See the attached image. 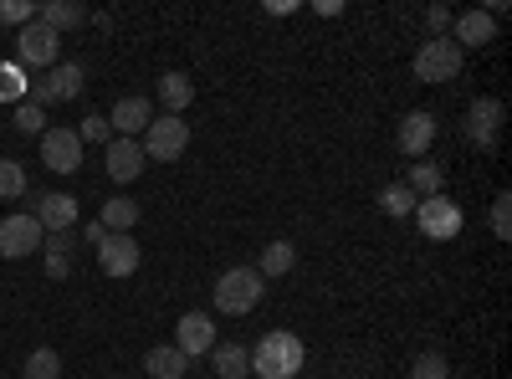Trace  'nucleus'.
Returning a JSON list of instances; mask_svg holds the SVG:
<instances>
[{"label": "nucleus", "instance_id": "3", "mask_svg": "<svg viewBox=\"0 0 512 379\" xmlns=\"http://www.w3.org/2000/svg\"><path fill=\"white\" fill-rule=\"evenodd\" d=\"M461 62H466V52L456 47L451 36H431V41H420V52H415V77L431 82V88H441V82L461 77Z\"/></svg>", "mask_w": 512, "mask_h": 379}, {"label": "nucleus", "instance_id": "36", "mask_svg": "<svg viewBox=\"0 0 512 379\" xmlns=\"http://www.w3.org/2000/svg\"><path fill=\"white\" fill-rule=\"evenodd\" d=\"M103 236H108V231H103V226H98V221H88V226H82V241H93V246H98V241H103Z\"/></svg>", "mask_w": 512, "mask_h": 379}, {"label": "nucleus", "instance_id": "12", "mask_svg": "<svg viewBox=\"0 0 512 379\" xmlns=\"http://www.w3.org/2000/svg\"><path fill=\"white\" fill-rule=\"evenodd\" d=\"M175 349L185 359H200V354L216 349V323H210V313H185L175 323Z\"/></svg>", "mask_w": 512, "mask_h": 379}, {"label": "nucleus", "instance_id": "4", "mask_svg": "<svg viewBox=\"0 0 512 379\" xmlns=\"http://www.w3.org/2000/svg\"><path fill=\"white\" fill-rule=\"evenodd\" d=\"M57 52H62V36L52 31V26H41V21H31V26H21L16 31V67L26 72H52L57 67Z\"/></svg>", "mask_w": 512, "mask_h": 379}, {"label": "nucleus", "instance_id": "32", "mask_svg": "<svg viewBox=\"0 0 512 379\" xmlns=\"http://www.w3.org/2000/svg\"><path fill=\"white\" fill-rule=\"evenodd\" d=\"M492 236H497V241L512 236V195H507V190L492 200Z\"/></svg>", "mask_w": 512, "mask_h": 379}, {"label": "nucleus", "instance_id": "9", "mask_svg": "<svg viewBox=\"0 0 512 379\" xmlns=\"http://www.w3.org/2000/svg\"><path fill=\"white\" fill-rule=\"evenodd\" d=\"M415 221H420V231L431 241H451V236H461V205L446 200V195H425L415 205Z\"/></svg>", "mask_w": 512, "mask_h": 379}, {"label": "nucleus", "instance_id": "20", "mask_svg": "<svg viewBox=\"0 0 512 379\" xmlns=\"http://www.w3.org/2000/svg\"><path fill=\"white\" fill-rule=\"evenodd\" d=\"M144 369H149L154 379H185L190 359H185L175 344H159V349H149V354H144Z\"/></svg>", "mask_w": 512, "mask_h": 379}, {"label": "nucleus", "instance_id": "14", "mask_svg": "<svg viewBox=\"0 0 512 379\" xmlns=\"http://www.w3.org/2000/svg\"><path fill=\"white\" fill-rule=\"evenodd\" d=\"M144 159H149V154H144L139 139H108V159H103V164H108V180H113V185L139 180V175H144Z\"/></svg>", "mask_w": 512, "mask_h": 379}, {"label": "nucleus", "instance_id": "16", "mask_svg": "<svg viewBox=\"0 0 512 379\" xmlns=\"http://www.w3.org/2000/svg\"><path fill=\"white\" fill-rule=\"evenodd\" d=\"M149 123H154V103L149 98H118L108 129H118V139H134V134L149 129Z\"/></svg>", "mask_w": 512, "mask_h": 379}, {"label": "nucleus", "instance_id": "31", "mask_svg": "<svg viewBox=\"0 0 512 379\" xmlns=\"http://www.w3.org/2000/svg\"><path fill=\"white\" fill-rule=\"evenodd\" d=\"M410 379H451V364H446L441 354H420V359L410 364Z\"/></svg>", "mask_w": 512, "mask_h": 379}, {"label": "nucleus", "instance_id": "6", "mask_svg": "<svg viewBox=\"0 0 512 379\" xmlns=\"http://www.w3.org/2000/svg\"><path fill=\"white\" fill-rule=\"evenodd\" d=\"M77 93H82V67H77V62H57L52 72H41V77L31 82L26 103H36V108H52V103L77 98Z\"/></svg>", "mask_w": 512, "mask_h": 379}, {"label": "nucleus", "instance_id": "22", "mask_svg": "<svg viewBox=\"0 0 512 379\" xmlns=\"http://www.w3.org/2000/svg\"><path fill=\"white\" fill-rule=\"evenodd\" d=\"M41 262H47V277L62 282L72 272V231H57V236L41 241Z\"/></svg>", "mask_w": 512, "mask_h": 379}, {"label": "nucleus", "instance_id": "2", "mask_svg": "<svg viewBox=\"0 0 512 379\" xmlns=\"http://www.w3.org/2000/svg\"><path fill=\"white\" fill-rule=\"evenodd\" d=\"M262 292H267V282H262L256 267H231V272L216 277V308L241 318V313H251L256 303H262Z\"/></svg>", "mask_w": 512, "mask_h": 379}, {"label": "nucleus", "instance_id": "7", "mask_svg": "<svg viewBox=\"0 0 512 379\" xmlns=\"http://www.w3.org/2000/svg\"><path fill=\"white\" fill-rule=\"evenodd\" d=\"M82 144L77 139V129H47L41 134V164H47L52 175H77L82 170Z\"/></svg>", "mask_w": 512, "mask_h": 379}, {"label": "nucleus", "instance_id": "8", "mask_svg": "<svg viewBox=\"0 0 512 379\" xmlns=\"http://www.w3.org/2000/svg\"><path fill=\"white\" fill-rule=\"evenodd\" d=\"M41 241H47V231L36 226L31 210H16V216L0 221V257H31V251H41Z\"/></svg>", "mask_w": 512, "mask_h": 379}, {"label": "nucleus", "instance_id": "11", "mask_svg": "<svg viewBox=\"0 0 512 379\" xmlns=\"http://www.w3.org/2000/svg\"><path fill=\"white\" fill-rule=\"evenodd\" d=\"M395 144H400V154L425 159V149L436 144V113H425V108L405 113V118H400V129H395Z\"/></svg>", "mask_w": 512, "mask_h": 379}, {"label": "nucleus", "instance_id": "35", "mask_svg": "<svg viewBox=\"0 0 512 379\" xmlns=\"http://www.w3.org/2000/svg\"><path fill=\"white\" fill-rule=\"evenodd\" d=\"M451 21H456V16H451L446 6H431V11H425V26H431L436 36H446V31H451Z\"/></svg>", "mask_w": 512, "mask_h": 379}, {"label": "nucleus", "instance_id": "27", "mask_svg": "<svg viewBox=\"0 0 512 379\" xmlns=\"http://www.w3.org/2000/svg\"><path fill=\"white\" fill-rule=\"evenodd\" d=\"M26 93H31L26 72L16 62H0V98H6V103H26Z\"/></svg>", "mask_w": 512, "mask_h": 379}, {"label": "nucleus", "instance_id": "29", "mask_svg": "<svg viewBox=\"0 0 512 379\" xmlns=\"http://www.w3.org/2000/svg\"><path fill=\"white\" fill-rule=\"evenodd\" d=\"M415 205H420V200H415L405 185H384V190H379V210H384V216H415Z\"/></svg>", "mask_w": 512, "mask_h": 379}, {"label": "nucleus", "instance_id": "26", "mask_svg": "<svg viewBox=\"0 0 512 379\" xmlns=\"http://www.w3.org/2000/svg\"><path fill=\"white\" fill-rule=\"evenodd\" d=\"M21 379H62V359H57V349H31Z\"/></svg>", "mask_w": 512, "mask_h": 379}, {"label": "nucleus", "instance_id": "38", "mask_svg": "<svg viewBox=\"0 0 512 379\" xmlns=\"http://www.w3.org/2000/svg\"><path fill=\"white\" fill-rule=\"evenodd\" d=\"M292 379H303V374H292Z\"/></svg>", "mask_w": 512, "mask_h": 379}, {"label": "nucleus", "instance_id": "34", "mask_svg": "<svg viewBox=\"0 0 512 379\" xmlns=\"http://www.w3.org/2000/svg\"><path fill=\"white\" fill-rule=\"evenodd\" d=\"M108 134H113V129H108L103 113H88V118H82V129H77L82 144H108Z\"/></svg>", "mask_w": 512, "mask_h": 379}, {"label": "nucleus", "instance_id": "37", "mask_svg": "<svg viewBox=\"0 0 512 379\" xmlns=\"http://www.w3.org/2000/svg\"><path fill=\"white\" fill-rule=\"evenodd\" d=\"M451 379H466V374H451Z\"/></svg>", "mask_w": 512, "mask_h": 379}, {"label": "nucleus", "instance_id": "5", "mask_svg": "<svg viewBox=\"0 0 512 379\" xmlns=\"http://www.w3.org/2000/svg\"><path fill=\"white\" fill-rule=\"evenodd\" d=\"M144 154L154 159V164H175L185 149H190V123L185 118H175V113H164V118H154L149 129H144Z\"/></svg>", "mask_w": 512, "mask_h": 379}, {"label": "nucleus", "instance_id": "21", "mask_svg": "<svg viewBox=\"0 0 512 379\" xmlns=\"http://www.w3.org/2000/svg\"><path fill=\"white\" fill-rule=\"evenodd\" d=\"M159 103L180 118V108L195 103V82H190L185 72H164V77H159Z\"/></svg>", "mask_w": 512, "mask_h": 379}, {"label": "nucleus", "instance_id": "28", "mask_svg": "<svg viewBox=\"0 0 512 379\" xmlns=\"http://www.w3.org/2000/svg\"><path fill=\"white\" fill-rule=\"evenodd\" d=\"M21 195H26V164L0 159V200H21Z\"/></svg>", "mask_w": 512, "mask_h": 379}, {"label": "nucleus", "instance_id": "25", "mask_svg": "<svg viewBox=\"0 0 512 379\" xmlns=\"http://www.w3.org/2000/svg\"><path fill=\"white\" fill-rule=\"evenodd\" d=\"M292 267H297V246H292V241L262 246V267H256V272H262V282H267V277H287Z\"/></svg>", "mask_w": 512, "mask_h": 379}, {"label": "nucleus", "instance_id": "10", "mask_svg": "<svg viewBox=\"0 0 512 379\" xmlns=\"http://www.w3.org/2000/svg\"><path fill=\"white\" fill-rule=\"evenodd\" d=\"M139 262H144V251H139L134 236H103V241H98V267H103L108 277H134Z\"/></svg>", "mask_w": 512, "mask_h": 379}, {"label": "nucleus", "instance_id": "24", "mask_svg": "<svg viewBox=\"0 0 512 379\" xmlns=\"http://www.w3.org/2000/svg\"><path fill=\"white\" fill-rule=\"evenodd\" d=\"M210 364H216L221 379H246V374H251V349H241V344H216V349H210Z\"/></svg>", "mask_w": 512, "mask_h": 379}, {"label": "nucleus", "instance_id": "18", "mask_svg": "<svg viewBox=\"0 0 512 379\" xmlns=\"http://www.w3.org/2000/svg\"><path fill=\"white\" fill-rule=\"evenodd\" d=\"M36 21H41V26H52V31L62 36V31H72V26L88 21V11H82L77 0H47V6H36Z\"/></svg>", "mask_w": 512, "mask_h": 379}, {"label": "nucleus", "instance_id": "15", "mask_svg": "<svg viewBox=\"0 0 512 379\" xmlns=\"http://www.w3.org/2000/svg\"><path fill=\"white\" fill-rule=\"evenodd\" d=\"M497 129H502V103L497 98H477L472 108H466V139H472L477 149H492Z\"/></svg>", "mask_w": 512, "mask_h": 379}, {"label": "nucleus", "instance_id": "19", "mask_svg": "<svg viewBox=\"0 0 512 379\" xmlns=\"http://www.w3.org/2000/svg\"><path fill=\"white\" fill-rule=\"evenodd\" d=\"M98 226L108 231V236H128L139 226V205L134 200H123V195H113L108 205H103V216H98Z\"/></svg>", "mask_w": 512, "mask_h": 379}, {"label": "nucleus", "instance_id": "1", "mask_svg": "<svg viewBox=\"0 0 512 379\" xmlns=\"http://www.w3.org/2000/svg\"><path fill=\"white\" fill-rule=\"evenodd\" d=\"M297 369H303V339L287 328H272L262 344L251 349V374L256 379H292Z\"/></svg>", "mask_w": 512, "mask_h": 379}, {"label": "nucleus", "instance_id": "17", "mask_svg": "<svg viewBox=\"0 0 512 379\" xmlns=\"http://www.w3.org/2000/svg\"><path fill=\"white\" fill-rule=\"evenodd\" d=\"M451 26H456L451 41H456L461 52H466V47H477V52H482L487 41H497V16H487V11H461Z\"/></svg>", "mask_w": 512, "mask_h": 379}, {"label": "nucleus", "instance_id": "30", "mask_svg": "<svg viewBox=\"0 0 512 379\" xmlns=\"http://www.w3.org/2000/svg\"><path fill=\"white\" fill-rule=\"evenodd\" d=\"M16 129H21V134H47V108L16 103Z\"/></svg>", "mask_w": 512, "mask_h": 379}, {"label": "nucleus", "instance_id": "33", "mask_svg": "<svg viewBox=\"0 0 512 379\" xmlns=\"http://www.w3.org/2000/svg\"><path fill=\"white\" fill-rule=\"evenodd\" d=\"M0 21H6V26H31L36 6H31V0H0Z\"/></svg>", "mask_w": 512, "mask_h": 379}, {"label": "nucleus", "instance_id": "13", "mask_svg": "<svg viewBox=\"0 0 512 379\" xmlns=\"http://www.w3.org/2000/svg\"><path fill=\"white\" fill-rule=\"evenodd\" d=\"M36 226L47 231V236H57V231H72L77 226V200L72 195H62V190H47V195H36Z\"/></svg>", "mask_w": 512, "mask_h": 379}, {"label": "nucleus", "instance_id": "23", "mask_svg": "<svg viewBox=\"0 0 512 379\" xmlns=\"http://www.w3.org/2000/svg\"><path fill=\"white\" fill-rule=\"evenodd\" d=\"M441 185H446V170H441V164H431V159L410 164V175H405V190H410L415 200H425V195H441Z\"/></svg>", "mask_w": 512, "mask_h": 379}]
</instances>
